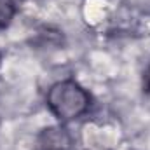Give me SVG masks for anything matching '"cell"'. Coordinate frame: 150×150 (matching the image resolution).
<instances>
[{
	"instance_id": "obj_2",
	"label": "cell",
	"mask_w": 150,
	"mask_h": 150,
	"mask_svg": "<svg viewBox=\"0 0 150 150\" xmlns=\"http://www.w3.org/2000/svg\"><path fill=\"white\" fill-rule=\"evenodd\" d=\"M18 12L16 0H0V30H5Z\"/></svg>"
},
{
	"instance_id": "obj_1",
	"label": "cell",
	"mask_w": 150,
	"mask_h": 150,
	"mask_svg": "<svg viewBox=\"0 0 150 150\" xmlns=\"http://www.w3.org/2000/svg\"><path fill=\"white\" fill-rule=\"evenodd\" d=\"M45 105L59 122H72L89 112L91 94L77 80L65 79L49 87Z\"/></svg>"
},
{
	"instance_id": "obj_5",
	"label": "cell",
	"mask_w": 150,
	"mask_h": 150,
	"mask_svg": "<svg viewBox=\"0 0 150 150\" xmlns=\"http://www.w3.org/2000/svg\"><path fill=\"white\" fill-rule=\"evenodd\" d=\"M16 2H19V0H16Z\"/></svg>"
},
{
	"instance_id": "obj_3",
	"label": "cell",
	"mask_w": 150,
	"mask_h": 150,
	"mask_svg": "<svg viewBox=\"0 0 150 150\" xmlns=\"http://www.w3.org/2000/svg\"><path fill=\"white\" fill-rule=\"evenodd\" d=\"M143 91L150 93V63L147 65V68L143 72Z\"/></svg>"
},
{
	"instance_id": "obj_4",
	"label": "cell",
	"mask_w": 150,
	"mask_h": 150,
	"mask_svg": "<svg viewBox=\"0 0 150 150\" xmlns=\"http://www.w3.org/2000/svg\"><path fill=\"white\" fill-rule=\"evenodd\" d=\"M44 150H63V149H51V147H47V149H44Z\"/></svg>"
}]
</instances>
